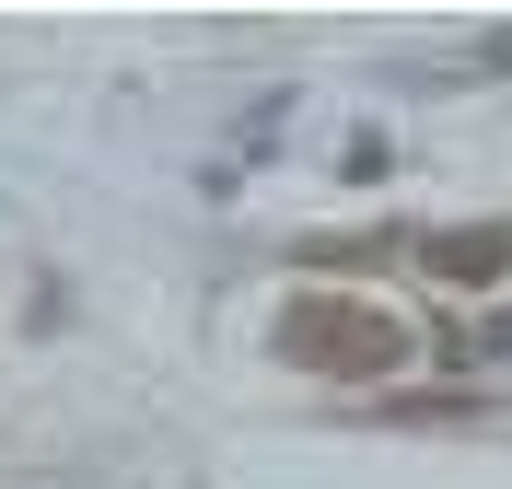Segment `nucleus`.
<instances>
[{
    "label": "nucleus",
    "instance_id": "nucleus-3",
    "mask_svg": "<svg viewBox=\"0 0 512 489\" xmlns=\"http://www.w3.org/2000/svg\"><path fill=\"white\" fill-rule=\"evenodd\" d=\"M466 361H512V303H501V315L478 326V338H466Z\"/></svg>",
    "mask_w": 512,
    "mask_h": 489
},
{
    "label": "nucleus",
    "instance_id": "nucleus-1",
    "mask_svg": "<svg viewBox=\"0 0 512 489\" xmlns=\"http://www.w3.org/2000/svg\"><path fill=\"white\" fill-rule=\"evenodd\" d=\"M280 350L303 361V373H326V385H384V373H396V361H408V326L384 315V303H326V292H303L280 315Z\"/></svg>",
    "mask_w": 512,
    "mask_h": 489
},
{
    "label": "nucleus",
    "instance_id": "nucleus-2",
    "mask_svg": "<svg viewBox=\"0 0 512 489\" xmlns=\"http://www.w3.org/2000/svg\"><path fill=\"white\" fill-rule=\"evenodd\" d=\"M419 257H431V280H443V292H489V280H512V222H466V233H431Z\"/></svg>",
    "mask_w": 512,
    "mask_h": 489
}]
</instances>
